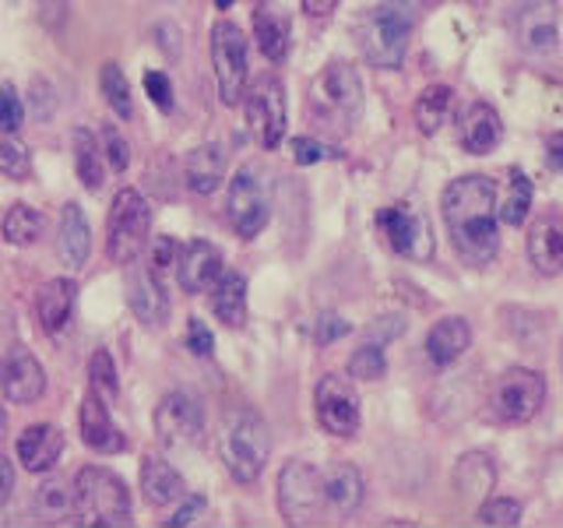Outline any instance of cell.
<instances>
[{
    "mask_svg": "<svg viewBox=\"0 0 563 528\" xmlns=\"http://www.w3.org/2000/svg\"><path fill=\"white\" fill-rule=\"evenodd\" d=\"M148 268L158 275V278H163L169 268H173V264H176V243L169 240V237H155L152 240V246H148Z\"/></svg>",
    "mask_w": 563,
    "mask_h": 528,
    "instance_id": "obj_45",
    "label": "cell"
},
{
    "mask_svg": "<svg viewBox=\"0 0 563 528\" xmlns=\"http://www.w3.org/2000/svg\"><path fill=\"white\" fill-rule=\"evenodd\" d=\"M187 493L184 475L176 472L163 454L141 458V497L148 507H169Z\"/></svg>",
    "mask_w": 563,
    "mask_h": 528,
    "instance_id": "obj_25",
    "label": "cell"
},
{
    "mask_svg": "<svg viewBox=\"0 0 563 528\" xmlns=\"http://www.w3.org/2000/svg\"><path fill=\"white\" fill-rule=\"evenodd\" d=\"M419 22L416 0H380L356 22V43L369 67L395 70L409 53L412 32Z\"/></svg>",
    "mask_w": 563,
    "mask_h": 528,
    "instance_id": "obj_3",
    "label": "cell"
},
{
    "mask_svg": "<svg viewBox=\"0 0 563 528\" xmlns=\"http://www.w3.org/2000/svg\"><path fill=\"white\" fill-rule=\"evenodd\" d=\"M313 413H317V422H321V430L331 437L349 440L360 433V422H363L360 395H356V387H352V381H345L339 374H328L317 381Z\"/></svg>",
    "mask_w": 563,
    "mask_h": 528,
    "instance_id": "obj_14",
    "label": "cell"
},
{
    "mask_svg": "<svg viewBox=\"0 0 563 528\" xmlns=\"http://www.w3.org/2000/svg\"><path fill=\"white\" fill-rule=\"evenodd\" d=\"M99 148H102L106 166H110L113 173H123L131 166V145L117 134L113 123H106V128H102V145Z\"/></svg>",
    "mask_w": 563,
    "mask_h": 528,
    "instance_id": "obj_40",
    "label": "cell"
},
{
    "mask_svg": "<svg viewBox=\"0 0 563 528\" xmlns=\"http://www.w3.org/2000/svg\"><path fill=\"white\" fill-rule=\"evenodd\" d=\"M70 152H75V173L78 180L85 184V190H102L106 184V158H102V148L92 131L78 128L75 134H70Z\"/></svg>",
    "mask_w": 563,
    "mask_h": 528,
    "instance_id": "obj_33",
    "label": "cell"
},
{
    "mask_svg": "<svg viewBox=\"0 0 563 528\" xmlns=\"http://www.w3.org/2000/svg\"><path fill=\"white\" fill-rule=\"evenodd\" d=\"M216 4H219V8L225 11V8H233V4H236V0H216Z\"/></svg>",
    "mask_w": 563,
    "mask_h": 528,
    "instance_id": "obj_54",
    "label": "cell"
},
{
    "mask_svg": "<svg viewBox=\"0 0 563 528\" xmlns=\"http://www.w3.org/2000/svg\"><path fill=\"white\" fill-rule=\"evenodd\" d=\"M208 507V501L201 497V493H194V497L180 507V510H176V515L166 521L169 528H184V525H194V521H198V515H201V510Z\"/></svg>",
    "mask_w": 563,
    "mask_h": 528,
    "instance_id": "obj_49",
    "label": "cell"
},
{
    "mask_svg": "<svg viewBox=\"0 0 563 528\" xmlns=\"http://www.w3.org/2000/svg\"><path fill=\"white\" fill-rule=\"evenodd\" d=\"M211 314H216L225 328L246 324V278L243 275L222 272V278L211 286Z\"/></svg>",
    "mask_w": 563,
    "mask_h": 528,
    "instance_id": "obj_31",
    "label": "cell"
},
{
    "mask_svg": "<svg viewBox=\"0 0 563 528\" xmlns=\"http://www.w3.org/2000/svg\"><path fill=\"white\" fill-rule=\"evenodd\" d=\"M532 201H536V187L528 180L525 169H510V180H507V198H504V208H500V219L507 226H521L528 219V211H532Z\"/></svg>",
    "mask_w": 563,
    "mask_h": 528,
    "instance_id": "obj_36",
    "label": "cell"
},
{
    "mask_svg": "<svg viewBox=\"0 0 563 528\" xmlns=\"http://www.w3.org/2000/svg\"><path fill=\"white\" fill-rule=\"evenodd\" d=\"M545 405V377L532 366H507L489 387V413L504 427H525Z\"/></svg>",
    "mask_w": 563,
    "mask_h": 528,
    "instance_id": "obj_8",
    "label": "cell"
},
{
    "mask_svg": "<svg viewBox=\"0 0 563 528\" xmlns=\"http://www.w3.org/2000/svg\"><path fill=\"white\" fill-rule=\"evenodd\" d=\"M545 166L563 169V131H553L545 138Z\"/></svg>",
    "mask_w": 563,
    "mask_h": 528,
    "instance_id": "obj_50",
    "label": "cell"
},
{
    "mask_svg": "<svg viewBox=\"0 0 563 528\" xmlns=\"http://www.w3.org/2000/svg\"><path fill=\"white\" fill-rule=\"evenodd\" d=\"M176 282H180V289L187 296H201V293H211V286L222 278V251L216 243L208 240H190L187 246L176 251Z\"/></svg>",
    "mask_w": 563,
    "mask_h": 528,
    "instance_id": "obj_18",
    "label": "cell"
},
{
    "mask_svg": "<svg viewBox=\"0 0 563 528\" xmlns=\"http://www.w3.org/2000/svg\"><path fill=\"white\" fill-rule=\"evenodd\" d=\"M451 110H454V88L451 85H440V81L437 85H427L416 96V106H412L416 128L422 134H437L451 120Z\"/></svg>",
    "mask_w": 563,
    "mask_h": 528,
    "instance_id": "obj_32",
    "label": "cell"
},
{
    "mask_svg": "<svg viewBox=\"0 0 563 528\" xmlns=\"http://www.w3.org/2000/svg\"><path fill=\"white\" fill-rule=\"evenodd\" d=\"M0 392L14 405H32L46 395V370L32 356V349L11 345L0 360Z\"/></svg>",
    "mask_w": 563,
    "mask_h": 528,
    "instance_id": "obj_16",
    "label": "cell"
},
{
    "mask_svg": "<svg viewBox=\"0 0 563 528\" xmlns=\"http://www.w3.org/2000/svg\"><path fill=\"white\" fill-rule=\"evenodd\" d=\"M128 268V304L131 314L137 317L145 328H166L169 324V296L163 289V278H158L145 261H131L123 264Z\"/></svg>",
    "mask_w": 563,
    "mask_h": 528,
    "instance_id": "obj_17",
    "label": "cell"
},
{
    "mask_svg": "<svg viewBox=\"0 0 563 528\" xmlns=\"http://www.w3.org/2000/svg\"><path fill=\"white\" fill-rule=\"evenodd\" d=\"M528 261L545 278L563 275V211L545 208L528 226Z\"/></svg>",
    "mask_w": 563,
    "mask_h": 528,
    "instance_id": "obj_19",
    "label": "cell"
},
{
    "mask_svg": "<svg viewBox=\"0 0 563 528\" xmlns=\"http://www.w3.org/2000/svg\"><path fill=\"white\" fill-rule=\"evenodd\" d=\"M57 251H60V261L67 268H85L88 254H92V226H88L85 211L70 201L64 205L60 211V237H57Z\"/></svg>",
    "mask_w": 563,
    "mask_h": 528,
    "instance_id": "obj_30",
    "label": "cell"
},
{
    "mask_svg": "<svg viewBox=\"0 0 563 528\" xmlns=\"http://www.w3.org/2000/svg\"><path fill=\"white\" fill-rule=\"evenodd\" d=\"M440 211H444L448 237L457 257L468 268H486L500 251V205H497V180L483 173H465L451 180L440 194Z\"/></svg>",
    "mask_w": 563,
    "mask_h": 528,
    "instance_id": "obj_1",
    "label": "cell"
},
{
    "mask_svg": "<svg viewBox=\"0 0 563 528\" xmlns=\"http://www.w3.org/2000/svg\"><path fill=\"white\" fill-rule=\"evenodd\" d=\"M184 345L194 352V356H201V360L216 352V339H211V331H208V324L201 321V317H190V321H187Z\"/></svg>",
    "mask_w": 563,
    "mask_h": 528,
    "instance_id": "obj_44",
    "label": "cell"
},
{
    "mask_svg": "<svg viewBox=\"0 0 563 528\" xmlns=\"http://www.w3.org/2000/svg\"><path fill=\"white\" fill-rule=\"evenodd\" d=\"M510 35L528 64L556 70L563 64V0H515Z\"/></svg>",
    "mask_w": 563,
    "mask_h": 528,
    "instance_id": "obj_5",
    "label": "cell"
},
{
    "mask_svg": "<svg viewBox=\"0 0 563 528\" xmlns=\"http://www.w3.org/2000/svg\"><path fill=\"white\" fill-rule=\"evenodd\" d=\"M366 483L363 472L349 462H334L324 469V521H345L363 507Z\"/></svg>",
    "mask_w": 563,
    "mask_h": 528,
    "instance_id": "obj_21",
    "label": "cell"
},
{
    "mask_svg": "<svg viewBox=\"0 0 563 528\" xmlns=\"http://www.w3.org/2000/svg\"><path fill=\"white\" fill-rule=\"evenodd\" d=\"M99 92L106 99V106L120 117V120H131L134 117V99H131V81L123 75V67L117 61H106L99 70Z\"/></svg>",
    "mask_w": 563,
    "mask_h": 528,
    "instance_id": "obj_34",
    "label": "cell"
},
{
    "mask_svg": "<svg viewBox=\"0 0 563 528\" xmlns=\"http://www.w3.org/2000/svg\"><path fill=\"white\" fill-rule=\"evenodd\" d=\"M243 106H246V128H251L254 141L264 152H275L282 145V138H286V123H289V102L282 78L261 75L243 92Z\"/></svg>",
    "mask_w": 563,
    "mask_h": 528,
    "instance_id": "obj_12",
    "label": "cell"
},
{
    "mask_svg": "<svg viewBox=\"0 0 563 528\" xmlns=\"http://www.w3.org/2000/svg\"><path fill=\"white\" fill-rule=\"evenodd\" d=\"M18 462H22L25 472H49L53 465L60 462L64 451V430L53 427V422H32L22 433H18Z\"/></svg>",
    "mask_w": 563,
    "mask_h": 528,
    "instance_id": "obj_24",
    "label": "cell"
},
{
    "mask_svg": "<svg viewBox=\"0 0 563 528\" xmlns=\"http://www.w3.org/2000/svg\"><path fill=\"white\" fill-rule=\"evenodd\" d=\"M334 4H339V0H303V11L313 14V18H324V14L334 11Z\"/></svg>",
    "mask_w": 563,
    "mask_h": 528,
    "instance_id": "obj_52",
    "label": "cell"
},
{
    "mask_svg": "<svg viewBox=\"0 0 563 528\" xmlns=\"http://www.w3.org/2000/svg\"><path fill=\"white\" fill-rule=\"evenodd\" d=\"M184 180L194 194H216L222 184H225V152L222 145H198L187 152V163H184Z\"/></svg>",
    "mask_w": 563,
    "mask_h": 528,
    "instance_id": "obj_29",
    "label": "cell"
},
{
    "mask_svg": "<svg viewBox=\"0 0 563 528\" xmlns=\"http://www.w3.org/2000/svg\"><path fill=\"white\" fill-rule=\"evenodd\" d=\"M152 427L166 451H194L205 440V405L190 392H169L158 398Z\"/></svg>",
    "mask_w": 563,
    "mask_h": 528,
    "instance_id": "obj_13",
    "label": "cell"
},
{
    "mask_svg": "<svg viewBox=\"0 0 563 528\" xmlns=\"http://www.w3.org/2000/svg\"><path fill=\"white\" fill-rule=\"evenodd\" d=\"M152 233V208L134 187H123L113 205L110 219H106V257L113 264H131L141 251H145Z\"/></svg>",
    "mask_w": 563,
    "mask_h": 528,
    "instance_id": "obj_7",
    "label": "cell"
},
{
    "mask_svg": "<svg viewBox=\"0 0 563 528\" xmlns=\"http://www.w3.org/2000/svg\"><path fill=\"white\" fill-rule=\"evenodd\" d=\"M342 334H349V324L342 321V317H334V314H324L321 321H317L313 342H317V345H328V342H334V339H342Z\"/></svg>",
    "mask_w": 563,
    "mask_h": 528,
    "instance_id": "obj_47",
    "label": "cell"
},
{
    "mask_svg": "<svg viewBox=\"0 0 563 528\" xmlns=\"http://www.w3.org/2000/svg\"><path fill=\"white\" fill-rule=\"evenodd\" d=\"M4 240L11 243V246H32V243H40V237H43V216L35 211L32 205H11L8 208V216H4Z\"/></svg>",
    "mask_w": 563,
    "mask_h": 528,
    "instance_id": "obj_35",
    "label": "cell"
},
{
    "mask_svg": "<svg viewBox=\"0 0 563 528\" xmlns=\"http://www.w3.org/2000/svg\"><path fill=\"white\" fill-rule=\"evenodd\" d=\"M472 345V328L465 317H444L437 321L427 334V356L437 370H448L465 356V349Z\"/></svg>",
    "mask_w": 563,
    "mask_h": 528,
    "instance_id": "obj_28",
    "label": "cell"
},
{
    "mask_svg": "<svg viewBox=\"0 0 563 528\" xmlns=\"http://www.w3.org/2000/svg\"><path fill=\"white\" fill-rule=\"evenodd\" d=\"M78 427H81V440L88 451L96 454H117L123 451V433L117 427V419L110 413V402H106L99 392L88 387V395L81 398V409H78Z\"/></svg>",
    "mask_w": 563,
    "mask_h": 528,
    "instance_id": "obj_20",
    "label": "cell"
},
{
    "mask_svg": "<svg viewBox=\"0 0 563 528\" xmlns=\"http://www.w3.org/2000/svg\"><path fill=\"white\" fill-rule=\"evenodd\" d=\"M145 92H148V99L163 113L173 110V85H169V78L163 75V70H148V75H145Z\"/></svg>",
    "mask_w": 563,
    "mask_h": 528,
    "instance_id": "obj_46",
    "label": "cell"
},
{
    "mask_svg": "<svg viewBox=\"0 0 563 528\" xmlns=\"http://www.w3.org/2000/svg\"><path fill=\"white\" fill-rule=\"evenodd\" d=\"M310 120L321 134L342 138L352 131L363 110V81L360 70L349 61H331L321 67V75L310 85Z\"/></svg>",
    "mask_w": 563,
    "mask_h": 528,
    "instance_id": "obj_4",
    "label": "cell"
},
{
    "mask_svg": "<svg viewBox=\"0 0 563 528\" xmlns=\"http://www.w3.org/2000/svg\"><path fill=\"white\" fill-rule=\"evenodd\" d=\"M504 141V120L489 102H468L457 120V145L468 155H489Z\"/></svg>",
    "mask_w": 563,
    "mask_h": 528,
    "instance_id": "obj_22",
    "label": "cell"
},
{
    "mask_svg": "<svg viewBox=\"0 0 563 528\" xmlns=\"http://www.w3.org/2000/svg\"><path fill=\"white\" fill-rule=\"evenodd\" d=\"M78 501L81 515H88L96 525H131V490L113 469L106 465H85L78 472Z\"/></svg>",
    "mask_w": 563,
    "mask_h": 528,
    "instance_id": "obj_10",
    "label": "cell"
},
{
    "mask_svg": "<svg viewBox=\"0 0 563 528\" xmlns=\"http://www.w3.org/2000/svg\"><path fill=\"white\" fill-rule=\"evenodd\" d=\"M560 366H563V356H560Z\"/></svg>",
    "mask_w": 563,
    "mask_h": 528,
    "instance_id": "obj_55",
    "label": "cell"
},
{
    "mask_svg": "<svg viewBox=\"0 0 563 528\" xmlns=\"http://www.w3.org/2000/svg\"><path fill=\"white\" fill-rule=\"evenodd\" d=\"M88 384H92V392H99L106 402H113L120 395L117 366H113V356L106 349H96L92 356H88Z\"/></svg>",
    "mask_w": 563,
    "mask_h": 528,
    "instance_id": "obj_38",
    "label": "cell"
},
{
    "mask_svg": "<svg viewBox=\"0 0 563 528\" xmlns=\"http://www.w3.org/2000/svg\"><path fill=\"white\" fill-rule=\"evenodd\" d=\"M254 40L264 61L278 64L289 53V14L275 0H261L254 8Z\"/></svg>",
    "mask_w": 563,
    "mask_h": 528,
    "instance_id": "obj_26",
    "label": "cell"
},
{
    "mask_svg": "<svg viewBox=\"0 0 563 528\" xmlns=\"http://www.w3.org/2000/svg\"><path fill=\"white\" fill-rule=\"evenodd\" d=\"M40 22L53 32H60L67 22V0H40Z\"/></svg>",
    "mask_w": 563,
    "mask_h": 528,
    "instance_id": "obj_48",
    "label": "cell"
},
{
    "mask_svg": "<svg viewBox=\"0 0 563 528\" xmlns=\"http://www.w3.org/2000/svg\"><path fill=\"white\" fill-rule=\"evenodd\" d=\"M521 504L515 497H493L479 507V525H518Z\"/></svg>",
    "mask_w": 563,
    "mask_h": 528,
    "instance_id": "obj_42",
    "label": "cell"
},
{
    "mask_svg": "<svg viewBox=\"0 0 563 528\" xmlns=\"http://www.w3.org/2000/svg\"><path fill=\"white\" fill-rule=\"evenodd\" d=\"M211 64H216L219 96L225 106H240L246 92V78H251V40L233 22L211 25Z\"/></svg>",
    "mask_w": 563,
    "mask_h": 528,
    "instance_id": "obj_11",
    "label": "cell"
},
{
    "mask_svg": "<svg viewBox=\"0 0 563 528\" xmlns=\"http://www.w3.org/2000/svg\"><path fill=\"white\" fill-rule=\"evenodd\" d=\"M32 510H35V518L46 525H75L81 518L78 486L64 480V475H46V480L35 486Z\"/></svg>",
    "mask_w": 563,
    "mask_h": 528,
    "instance_id": "obj_23",
    "label": "cell"
},
{
    "mask_svg": "<svg viewBox=\"0 0 563 528\" xmlns=\"http://www.w3.org/2000/svg\"><path fill=\"white\" fill-rule=\"evenodd\" d=\"M11 493H14V465L8 458H0V507L11 501Z\"/></svg>",
    "mask_w": 563,
    "mask_h": 528,
    "instance_id": "obj_51",
    "label": "cell"
},
{
    "mask_svg": "<svg viewBox=\"0 0 563 528\" xmlns=\"http://www.w3.org/2000/svg\"><path fill=\"white\" fill-rule=\"evenodd\" d=\"M216 451L236 483H257L272 458L268 422H264L261 413L246 409V405H233V409L222 413L216 427Z\"/></svg>",
    "mask_w": 563,
    "mask_h": 528,
    "instance_id": "obj_2",
    "label": "cell"
},
{
    "mask_svg": "<svg viewBox=\"0 0 563 528\" xmlns=\"http://www.w3.org/2000/svg\"><path fill=\"white\" fill-rule=\"evenodd\" d=\"M278 510L289 525H317L324 521V472L310 462L282 465L278 472Z\"/></svg>",
    "mask_w": 563,
    "mask_h": 528,
    "instance_id": "obj_9",
    "label": "cell"
},
{
    "mask_svg": "<svg viewBox=\"0 0 563 528\" xmlns=\"http://www.w3.org/2000/svg\"><path fill=\"white\" fill-rule=\"evenodd\" d=\"M339 152H334L331 145H324V141L317 138H296L292 141V158L296 166H313V163H324V158H334Z\"/></svg>",
    "mask_w": 563,
    "mask_h": 528,
    "instance_id": "obj_43",
    "label": "cell"
},
{
    "mask_svg": "<svg viewBox=\"0 0 563 528\" xmlns=\"http://www.w3.org/2000/svg\"><path fill=\"white\" fill-rule=\"evenodd\" d=\"M75 299H78L75 278H49L40 289V296H35V317H40V328L46 334L64 331L70 314H75Z\"/></svg>",
    "mask_w": 563,
    "mask_h": 528,
    "instance_id": "obj_27",
    "label": "cell"
},
{
    "mask_svg": "<svg viewBox=\"0 0 563 528\" xmlns=\"http://www.w3.org/2000/svg\"><path fill=\"white\" fill-rule=\"evenodd\" d=\"M25 120V102L14 85H0V131L14 134Z\"/></svg>",
    "mask_w": 563,
    "mask_h": 528,
    "instance_id": "obj_41",
    "label": "cell"
},
{
    "mask_svg": "<svg viewBox=\"0 0 563 528\" xmlns=\"http://www.w3.org/2000/svg\"><path fill=\"white\" fill-rule=\"evenodd\" d=\"M349 374L356 381H380L387 374V356H384V345L366 339L356 352L349 356Z\"/></svg>",
    "mask_w": 563,
    "mask_h": 528,
    "instance_id": "obj_37",
    "label": "cell"
},
{
    "mask_svg": "<svg viewBox=\"0 0 563 528\" xmlns=\"http://www.w3.org/2000/svg\"><path fill=\"white\" fill-rule=\"evenodd\" d=\"M225 216L229 226L236 229L240 240H254L272 219V176L264 173V166L246 163L236 169V176L229 180L225 194Z\"/></svg>",
    "mask_w": 563,
    "mask_h": 528,
    "instance_id": "obj_6",
    "label": "cell"
},
{
    "mask_svg": "<svg viewBox=\"0 0 563 528\" xmlns=\"http://www.w3.org/2000/svg\"><path fill=\"white\" fill-rule=\"evenodd\" d=\"M377 226L391 246L395 254L409 257V261H430L433 257V233H430V222L427 216H419L409 205H387Z\"/></svg>",
    "mask_w": 563,
    "mask_h": 528,
    "instance_id": "obj_15",
    "label": "cell"
},
{
    "mask_svg": "<svg viewBox=\"0 0 563 528\" xmlns=\"http://www.w3.org/2000/svg\"><path fill=\"white\" fill-rule=\"evenodd\" d=\"M8 437V416H4V405H0V444H4Z\"/></svg>",
    "mask_w": 563,
    "mask_h": 528,
    "instance_id": "obj_53",
    "label": "cell"
},
{
    "mask_svg": "<svg viewBox=\"0 0 563 528\" xmlns=\"http://www.w3.org/2000/svg\"><path fill=\"white\" fill-rule=\"evenodd\" d=\"M0 173H4L8 180H18V184H25L32 176V155L22 141L0 138Z\"/></svg>",
    "mask_w": 563,
    "mask_h": 528,
    "instance_id": "obj_39",
    "label": "cell"
}]
</instances>
